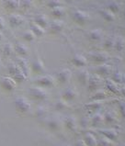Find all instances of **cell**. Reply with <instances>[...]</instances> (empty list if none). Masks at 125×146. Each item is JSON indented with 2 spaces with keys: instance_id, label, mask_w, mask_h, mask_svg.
I'll use <instances>...</instances> for the list:
<instances>
[{
  "instance_id": "7a4b0ae2",
  "label": "cell",
  "mask_w": 125,
  "mask_h": 146,
  "mask_svg": "<svg viewBox=\"0 0 125 146\" xmlns=\"http://www.w3.org/2000/svg\"><path fill=\"white\" fill-rule=\"evenodd\" d=\"M7 5L11 8H16L19 6V0H7Z\"/></svg>"
},
{
  "instance_id": "3957f363",
  "label": "cell",
  "mask_w": 125,
  "mask_h": 146,
  "mask_svg": "<svg viewBox=\"0 0 125 146\" xmlns=\"http://www.w3.org/2000/svg\"><path fill=\"white\" fill-rule=\"evenodd\" d=\"M12 51V47L11 45H8V44H6L5 47H4V52H5V53L7 54H9Z\"/></svg>"
},
{
  "instance_id": "5b68a950",
  "label": "cell",
  "mask_w": 125,
  "mask_h": 146,
  "mask_svg": "<svg viewBox=\"0 0 125 146\" xmlns=\"http://www.w3.org/2000/svg\"><path fill=\"white\" fill-rule=\"evenodd\" d=\"M25 36H26V39H28V40H32V37H31V35L30 34V33H26V34H25Z\"/></svg>"
},
{
  "instance_id": "6da1fadb",
  "label": "cell",
  "mask_w": 125,
  "mask_h": 146,
  "mask_svg": "<svg viewBox=\"0 0 125 146\" xmlns=\"http://www.w3.org/2000/svg\"><path fill=\"white\" fill-rule=\"evenodd\" d=\"M22 22H23V19L19 15H14V16L10 17V23L12 25H16V26H18V25L22 24Z\"/></svg>"
},
{
  "instance_id": "277c9868",
  "label": "cell",
  "mask_w": 125,
  "mask_h": 146,
  "mask_svg": "<svg viewBox=\"0 0 125 146\" xmlns=\"http://www.w3.org/2000/svg\"><path fill=\"white\" fill-rule=\"evenodd\" d=\"M4 25H5V22H4L3 19L0 18V29H2L4 27Z\"/></svg>"
}]
</instances>
